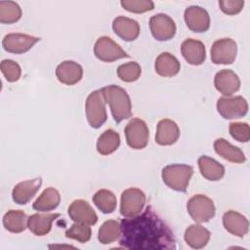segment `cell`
Segmentation results:
<instances>
[{"instance_id": "d4e9b609", "label": "cell", "mask_w": 250, "mask_h": 250, "mask_svg": "<svg viewBox=\"0 0 250 250\" xmlns=\"http://www.w3.org/2000/svg\"><path fill=\"white\" fill-rule=\"evenodd\" d=\"M210 231L200 225H190L185 231V241L193 249L205 247L210 239Z\"/></svg>"}, {"instance_id": "6da1fadb", "label": "cell", "mask_w": 250, "mask_h": 250, "mask_svg": "<svg viewBox=\"0 0 250 250\" xmlns=\"http://www.w3.org/2000/svg\"><path fill=\"white\" fill-rule=\"evenodd\" d=\"M120 227L119 244L123 248L162 250L177 247L172 229L151 206H147L142 214L122 219Z\"/></svg>"}, {"instance_id": "7c38bea8", "label": "cell", "mask_w": 250, "mask_h": 250, "mask_svg": "<svg viewBox=\"0 0 250 250\" xmlns=\"http://www.w3.org/2000/svg\"><path fill=\"white\" fill-rule=\"evenodd\" d=\"M39 40V37L28 34L9 33L3 38L2 46L9 53L23 54L30 50Z\"/></svg>"}, {"instance_id": "9c48e42d", "label": "cell", "mask_w": 250, "mask_h": 250, "mask_svg": "<svg viewBox=\"0 0 250 250\" xmlns=\"http://www.w3.org/2000/svg\"><path fill=\"white\" fill-rule=\"evenodd\" d=\"M94 54L102 62H111L130 56L110 37L101 36L94 45Z\"/></svg>"}, {"instance_id": "7a4b0ae2", "label": "cell", "mask_w": 250, "mask_h": 250, "mask_svg": "<svg viewBox=\"0 0 250 250\" xmlns=\"http://www.w3.org/2000/svg\"><path fill=\"white\" fill-rule=\"evenodd\" d=\"M103 91L115 122L120 123L131 117V100L128 93L122 87L118 85H108L104 87Z\"/></svg>"}, {"instance_id": "8992f818", "label": "cell", "mask_w": 250, "mask_h": 250, "mask_svg": "<svg viewBox=\"0 0 250 250\" xmlns=\"http://www.w3.org/2000/svg\"><path fill=\"white\" fill-rule=\"evenodd\" d=\"M146 194L137 188H130L121 194L120 214L125 218L139 215L146 204Z\"/></svg>"}, {"instance_id": "836d02e7", "label": "cell", "mask_w": 250, "mask_h": 250, "mask_svg": "<svg viewBox=\"0 0 250 250\" xmlns=\"http://www.w3.org/2000/svg\"><path fill=\"white\" fill-rule=\"evenodd\" d=\"M92 235V229L89 225L82 223H74L66 231L65 236L67 238L75 239L80 243H85L90 240Z\"/></svg>"}, {"instance_id": "ac0fdd59", "label": "cell", "mask_w": 250, "mask_h": 250, "mask_svg": "<svg viewBox=\"0 0 250 250\" xmlns=\"http://www.w3.org/2000/svg\"><path fill=\"white\" fill-rule=\"evenodd\" d=\"M56 76L62 84L74 85L81 80L83 76V68L74 61H64L57 66Z\"/></svg>"}, {"instance_id": "52a82bcc", "label": "cell", "mask_w": 250, "mask_h": 250, "mask_svg": "<svg viewBox=\"0 0 250 250\" xmlns=\"http://www.w3.org/2000/svg\"><path fill=\"white\" fill-rule=\"evenodd\" d=\"M125 137L128 146L134 149H143L147 146L149 130L146 123L140 118H133L126 125Z\"/></svg>"}, {"instance_id": "ba28073f", "label": "cell", "mask_w": 250, "mask_h": 250, "mask_svg": "<svg viewBox=\"0 0 250 250\" xmlns=\"http://www.w3.org/2000/svg\"><path fill=\"white\" fill-rule=\"evenodd\" d=\"M217 110L226 119H237L246 115L248 104L241 96L221 97L217 101Z\"/></svg>"}, {"instance_id": "83f0119b", "label": "cell", "mask_w": 250, "mask_h": 250, "mask_svg": "<svg viewBox=\"0 0 250 250\" xmlns=\"http://www.w3.org/2000/svg\"><path fill=\"white\" fill-rule=\"evenodd\" d=\"M28 218L21 210H9L3 217L4 228L14 233L22 232L27 228Z\"/></svg>"}, {"instance_id": "d6986e66", "label": "cell", "mask_w": 250, "mask_h": 250, "mask_svg": "<svg viewBox=\"0 0 250 250\" xmlns=\"http://www.w3.org/2000/svg\"><path fill=\"white\" fill-rule=\"evenodd\" d=\"M114 33L124 41H134L140 34V24L137 21L127 17H117L112 22Z\"/></svg>"}, {"instance_id": "4316f807", "label": "cell", "mask_w": 250, "mask_h": 250, "mask_svg": "<svg viewBox=\"0 0 250 250\" xmlns=\"http://www.w3.org/2000/svg\"><path fill=\"white\" fill-rule=\"evenodd\" d=\"M61 202V194L54 188H47L33 202L32 207L36 211L47 212L56 209Z\"/></svg>"}, {"instance_id": "5b68a950", "label": "cell", "mask_w": 250, "mask_h": 250, "mask_svg": "<svg viewBox=\"0 0 250 250\" xmlns=\"http://www.w3.org/2000/svg\"><path fill=\"white\" fill-rule=\"evenodd\" d=\"M187 209L192 220L199 224L210 221L216 212L213 200L203 194L192 196L188 201Z\"/></svg>"}, {"instance_id": "9a60e30c", "label": "cell", "mask_w": 250, "mask_h": 250, "mask_svg": "<svg viewBox=\"0 0 250 250\" xmlns=\"http://www.w3.org/2000/svg\"><path fill=\"white\" fill-rule=\"evenodd\" d=\"M214 86L224 96H230L240 88L238 75L230 69H222L214 77Z\"/></svg>"}, {"instance_id": "e0dca14e", "label": "cell", "mask_w": 250, "mask_h": 250, "mask_svg": "<svg viewBox=\"0 0 250 250\" xmlns=\"http://www.w3.org/2000/svg\"><path fill=\"white\" fill-rule=\"evenodd\" d=\"M181 53L184 59L192 65H200L206 59L204 44L192 38L186 39L181 45Z\"/></svg>"}, {"instance_id": "7402d4cb", "label": "cell", "mask_w": 250, "mask_h": 250, "mask_svg": "<svg viewBox=\"0 0 250 250\" xmlns=\"http://www.w3.org/2000/svg\"><path fill=\"white\" fill-rule=\"evenodd\" d=\"M61 215L59 213H36L28 217L27 228L30 231L37 235L43 236L49 233L52 228V223L59 218Z\"/></svg>"}, {"instance_id": "4fadbf2b", "label": "cell", "mask_w": 250, "mask_h": 250, "mask_svg": "<svg viewBox=\"0 0 250 250\" xmlns=\"http://www.w3.org/2000/svg\"><path fill=\"white\" fill-rule=\"evenodd\" d=\"M187 26L193 32H205L210 27V16L208 12L199 6H189L184 14Z\"/></svg>"}, {"instance_id": "30bf717a", "label": "cell", "mask_w": 250, "mask_h": 250, "mask_svg": "<svg viewBox=\"0 0 250 250\" xmlns=\"http://www.w3.org/2000/svg\"><path fill=\"white\" fill-rule=\"evenodd\" d=\"M237 54L236 42L230 38L216 40L211 48V61L215 64H230Z\"/></svg>"}, {"instance_id": "d590c367", "label": "cell", "mask_w": 250, "mask_h": 250, "mask_svg": "<svg viewBox=\"0 0 250 250\" xmlns=\"http://www.w3.org/2000/svg\"><path fill=\"white\" fill-rule=\"evenodd\" d=\"M0 68L8 82H16L21 77V66L13 60H3L0 64Z\"/></svg>"}, {"instance_id": "277c9868", "label": "cell", "mask_w": 250, "mask_h": 250, "mask_svg": "<svg viewBox=\"0 0 250 250\" xmlns=\"http://www.w3.org/2000/svg\"><path fill=\"white\" fill-rule=\"evenodd\" d=\"M105 98L103 89L93 91L85 102V113L92 128H100L107 119Z\"/></svg>"}, {"instance_id": "2e32d148", "label": "cell", "mask_w": 250, "mask_h": 250, "mask_svg": "<svg viewBox=\"0 0 250 250\" xmlns=\"http://www.w3.org/2000/svg\"><path fill=\"white\" fill-rule=\"evenodd\" d=\"M42 185L41 178L26 180L17 184L12 190L13 200L20 205L28 203L31 198L36 194Z\"/></svg>"}, {"instance_id": "ffe728a7", "label": "cell", "mask_w": 250, "mask_h": 250, "mask_svg": "<svg viewBox=\"0 0 250 250\" xmlns=\"http://www.w3.org/2000/svg\"><path fill=\"white\" fill-rule=\"evenodd\" d=\"M224 228L231 234L243 237L249 229V222L242 214L229 210L223 215Z\"/></svg>"}, {"instance_id": "e575fe53", "label": "cell", "mask_w": 250, "mask_h": 250, "mask_svg": "<svg viewBox=\"0 0 250 250\" xmlns=\"http://www.w3.org/2000/svg\"><path fill=\"white\" fill-rule=\"evenodd\" d=\"M123 9L135 14H142L154 9V3L150 0H122Z\"/></svg>"}, {"instance_id": "8d00e7d4", "label": "cell", "mask_w": 250, "mask_h": 250, "mask_svg": "<svg viewBox=\"0 0 250 250\" xmlns=\"http://www.w3.org/2000/svg\"><path fill=\"white\" fill-rule=\"evenodd\" d=\"M230 136L237 142L247 143L250 139V128L247 123L231 122L229 127Z\"/></svg>"}, {"instance_id": "4dcf8cb0", "label": "cell", "mask_w": 250, "mask_h": 250, "mask_svg": "<svg viewBox=\"0 0 250 250\" xmlns=\"http://www.w3.org/2000/svg\"><path fill=\"white\" fill-rule=\"evenodd\" d=\"M94 204L104 214L112 213L116 208V197L108 189H100L93 196Z\"/></svg>"}, {"instance_id": "cb8c5ba5", "label": "cell", "mask_w": 250, "mask_h": 250, "mask_svg": "<svg viewBox=\"0 0 250 250\" xmlns=\"http://www.w3.org/2000/svg\"><path fill=\"white\" fill-rule=\"evenodd\" d=\"M214 149L219 156L229 162L243 163L246 160L243 151L239 147L232 146L223 138H219L214 142Z\"/></svg>"}, {"instance_id": "5bb4252c", "label": "cell", "mask_w": 250, "mask_h": 250, "mask_svg": "<svg viewBox=\"0 0 250 250\" xmlns=\"http://www.w3.org/2000/svg\"><path fill=\"white\" fill-rule=\"evenodd\" d=\"M68 216L76 223L93 226L98 222V215L92 206L83 199H76L70 203L67 209Z\"/></svg>"}, {"instance_id": "3957f363", "label": "cell", "mask_w": 250, "mask_h": 250, "mask_svg": "<svg viewBox=\"0 0 250 250\" xmlns=\"http://www.w3.org/2000/svg\"><path fill=\"white\" fill-rule=\"evenodd\" d=\"M193 174V168L186 164H170L162 169V180L170 188L185 192Z\"/></svg>"}, {"instance_id": "484cf974", "label": "cell", "mask_w": 250, "mask_h": 250, "mask_svg": "<svg viewBox=\"0 0 250 250\" xmlns=\"http://www.w3.org/2000/svg\"><path fill=\"white\" fill-rule=\"evenodd\" d=\"M198 167L201 175L209 181H219L225 175V167L215 159L202 155L198 158Z\"/></svg>"}, {"instance_id": "f546056e", "label": "cell", "mask_w": 250, "mask_h": 250, "mask_svg": "<svg viewBox=\"0 0 250 250\" xmlns=\"http://www.w3.org/2000/svg\"><path fill=\"white\" fill-rule=\"evenodd\" d=\"M121 235L120 223L115 220L105 221L99 229L98 239L102 244H110Z\"/></svg>"}, {"instance_id": "603a6c76", "label": "cell", "mask_w": 250, "mask_h": 250, "mask_svg": "<svg viewBox=\"0 0 250 250\" xmlns=\"http://www.w3.org/2000/svg\"><path fill=\"white\" fill-rule=\"evenodd\" d=\"M154 68L156 73L162 77H173L179 73L181 64L175 56L163 52L156 58Z\"/></svg>"}, {"instance_id": "74e56055", "label": "cell", "mask_w": 250, "mask_h": 250, "mask_svg": "<svg viewBox=\"0 0 250 250\" xmlns=\"http://www.w3.org/2000/svg\"><path fill=\"white\" fill-rule=\"evenodd\" d=\"M220 9L223 13L232 16L238 14L244 6L243 0H222L219 1Z\"/></svg>"}, {"instance_id": "44dd1931", "label": "cell", "mask_w": 250, "mask_h": 250, "mask_svg": "<svg viewBox=\"0 0 250 250\" xmlns=\"http://www.w3.org/2000/svg\"><path fill=\"white\" fill-rule=\"evenodd\" d=\"M180 137V129L171 119H162L157 124L155 142L160 146H171Z\"/></svg>"}, {"instance_id": "8fae6325", "label": "cell", "mask_w": 250, "mask_h": 250, "mask_svg": "<svg viewBox=\"0 0 250 250\" xmlns=\"http://www.w3.org/2000/svg\"><path fill=\"white\" fill-rule=\"evenodd\" d=\"M149 28L152 36L158 41H168L175 36V21L166 14H156L149 19Z\"/></svg>"}, {"instance_id": "f1b7e54d", "label": "cell", "mask_w": 250, "mask_h": 250, "mask_svg": "<svg viewBox=\"0 0 250 250\" xmlns=\"http://www.w3.org/2000/svg\"><path fill=\"white\" fill-rule=\"evenodd\" d=\"M120 146V136L113 129L105 130L97 141V150L102 155L114 152Z\"/></svg>"}, {"instance_id": "1f68e13d", "label": "cell", "mask_w": 250, "mask_h": 250, "mask_svg": "<svg viewBox=\"0 0 250 250\" xmlns=\"http://www.w3.org/2000/svg\"><path fill=\"white\" fill-rule=\"evenodd\" d=\"M21 17V9L14 1H0V22L10 24L18 21Z\"/></svg>"}, {"instance_id": "d6a6232c", "label": "cell", "mask_w": 250, "mask_h": 250, "mask_svg": "<svg viewBox=\"0 0 250 250\" xmlns=\"http://www.w3.org/2000/svg\"><path fill=\"white\" fill-rule=\"evenodd\" d=\"M117 75L124 82H134L139 79L142 73L141 66L136 62H129L117 67Z\"/></svg>"}]
</instances>
